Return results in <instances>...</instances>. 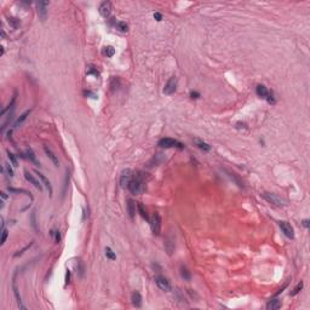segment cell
<instances>
[{"label":"cell","mask_w":310,"mask_h":310,"mask_svg":"<svg viewBox=\"0 0 310 310\" xmlns=\"http://www.w3.org/2000/svg\"><path fill=\"white\" fill-rule=\"evenodd\" d=\"M1 196H2V199H6L7 196H6V194L4 193V191H1Z\"/></svg>","instance_id":"obj_43"},{"label":"cell","mask_w":310,"mask_h":310,"mask_svg":"<svg viewBox=\"0 0 310 310\" xmlns=\"http://www.w3.org/2000/svg\"><path fill=\"white\" fill-rule=\"evenodd\" d=\"M132 177H133L132 171H131L130 168L124 170V171L121 172V176H120V186H121L122 188L127 187V186H129V183H130V181L132 179Z\"/></svg>","instance_id":"obj_9"},{"label":"cell","mask_w":310,"mask_h":310,"mask_svg":"<svg viewBox=\"0 0 310 310\" xmlns=\"http://www.w3.org/2000/svg\"><path fill=\"white\" fill-rule=\"evenodd\" d=\"M176 89H177V78L171 77L170 80L166 82L165 87H164V93L165 95H172V93H175Z\"/></svg>","instance_id":"obj_7"},{"label":"cell","mask_w":310,"mask_h":310,"mask_svg":"<svg viewBox=\"0 0 310 310\" xmlns=\"http://www.w3.org/2000/svg\"><path fill=\"white\" fill-rule=\"evenodd\" d=\"M256 92L262 98H266V96L269 95V91H268V89H266L264 85H258L257 89H256Z\"/></svg>","instance_id":"obj_17"},{"label":"cell","mask_w":310,"mask_h":310,"mask_svg":"<svg viewBox=\"0 0 310 310\" xmlns=\"http://www.w3.org/2000/svg\"><path fill=\"white\" fill-rule=\"evenodd\" d=\"M137 210H138L139 214H141V217H142L143 219H145L147 222H150V219H149V216H148V212H147V210L144 209V206L142 205V204H137Z\"/></svg>","instance_id":"obj_20"},{"label":"cell","mask_w":310,"mask_h":310,"mask_svg":"<svg viewBox=\"0 0 310 310\" xmlns=\"http://www.w3.org/2000/svg\"><path fill=\"white\" fill-rule=\"evenodd\" d=\"M129 190L132 194H141L144 190V176L141 172H137V175L134 173L132 179L130 181L129 186H127Z\"/></svg>","instance_id":"obj_1"},{"label":"cell","mask_w":310,"mask_h":310,"mask_svg":"<svg viewBox=\"0 0 310 310\" xmlns=\"http://www.w3.org/2000/svg\"><path fill=\"white\" fill-rule=\"evenodd\" d=\"M5 166L7 167V173H9V176H10V177H12V176H13V171H12V168L9 166L7 164H5Z\"/></svg>","instance_id":"obj_39"},{"label":"cell","mask_w":310,"mask_h":310,"mask_svg":"<svg viewBox=\"0 0 310 310\" xmlns=\"http://www.w3.org/2000/svg\"><path fill=\"white\" fill-rule=\"evenodd\" d=\"M85 96H91V98H97V96L91 91H85Z\"/></svg>","instance_id":"obj_38"},{"label":"cell","mask_w":310,"mask_h":310,"mask_svg":"<svg viewBox=\"0 0 310 310\" xmlns=\"http://www.w3.org/2000/svg\"><path fill=\"white\" fill-rule=\"evenodd\" d=\"M100 13L104 17V18H108L109 16L111 15V10H113V5H111L110 1H103L102 4L100 5Z\"/></svg>","instance_id":"obj_10"},{"label":"cell","mask_w":310,"mask_h":310,"mask_svg":"<svg viewBox=\"0 0 310 310\" xmlns=\"http://www.w3.org/2000/svg\"><path fill=\"white\" fill-rule=\"evenodd\" d=\"M131 300H132V304L136 308H141L142 307V296L138 292H133Z\"/></svg>","instance_id":"obj_15"},{"label":"cell","mask_w":310,"mask_h":310,"mask_svg":"<svg viewBox=\"0 0 310 310\" xmlns=\"http://www.w3.org/2000/svg\"><path fill=\"white\" fill-rule=\"evenodd\" d=\"M190 97H191V98H199L200 93H198V92H191V93H190Z\"/></svg>","instance_id":"obj_40"},{"label":"cell","mask_w":310,"mask_h":310,"mask_svg":"<svg viewBox=\"0 0 310 310\" xmlns=\"http://www.w3.org/2000/svg\"><path fill=\"white\" fill-rule=\"evenodd\" d=\"M302 288H303V282H299L298 285H297V286L294 287V289H293V292H292L291 294H292V296H296L297 293H299V291H300Z\"/></svg>","instance_id":"obj_30"},{"label":"cell","mask_w":310,"mask_h":310,"mask_svg":"<svg viewBox=\"0 0 310 310\" xmlns=\"http://www.w3.org/2000/svg\"><path fill=\"white\" fill-rule=\"evenodd\" d=\"M127 212H129L130 218L133 219L134 216H136V202H134L132 199L127 200Z\"/></svg>","instance_id":"obj_13"},{"label":"cell","mask_w":310,"mask_h":310,"mask_svg":"<svg viewBox=\"0 0 310 310\" xmlns=\"http://www.w3.org/2000/svg\"><path fill=\"white\" fill-rule=\"evenodd\" d=\"M266 101H268L269 103H271V104H274V103H275V100H274L273 93H270V92H269V95L266 96Z\"/></svg>","instance_id":"obj_33"},{"label":"cell","mask_w":310,"mask_h":310,"mask_svg":"<svg viewBox=\"0 0 310 310\" xmlns=\"http://www.w3.org/2000/svg\"><path fill=\"white\" fill-rule=\"evenodd\" d=\"M31 246H32V244H29V245H28V246H26V247H24L23 250H21V251H18V253H15V255H13V256H15V257H18V256H21V255H22V253H23V252H24L26 250H28V248H29Z\"/></svg>","instance_id":"obj_34"},{"label":"cell","mask_w":310,"mask_h":310,"mask_svg":"<svg viewBox=\"0 0 310 310\" xmlns=\"http://www.w3.org/2000/svg\"><path fill=\"white\" fill-rule=\"evenodd\" d=\"M181 275L182 277L184 279V280H187V281H190L191 280V274H190V271L188 270V268L184 265L181 266Z\"/></svg>","instance_id":"obj_22"},{"label":"cell","mask_w":310,"mask_h":310,"mask_svg":"<svg viewBox=\"0 0 310 310\" xmlns=\"http://www.w3.org/2000/svg\"><path fill=\"white\" fill-rule=\"evenodd\" d=\"M262 198L264 200H266L269 204H273V205H275L277 207H282V206H285L286 205V200H284L281 196H279L276 194H274V193H263L262 194Z\"/></svg>","instance_id":"obj_2"},{"label":"cell","mask_w":310,"mask_h":310,"mask_svg":"<svg viewBox=\"0 0 310 310\" xmlns=\"http://www.w3.org/2000/svg\"><path fill=\"white\" fill-rule=\"evenodd\" d=\"M7 235H9V232L4 229L2 232H1V239H0V244L1 245L5 244V241H6V239H7Z\"/></svg>","instance_id":"obj_29"},{"label":"cell","mask_w":310,"mask_h":310,"mask_svg":"<svg viewBox=\"0 0 310 310\" xmlns=\"http://www.w3.org/2000/svg\"><path fill=\"white\" fill-rule=\"evenodd\" d=\"M194 143L196 144V147L201 149V150H204V152H210L211 150V145L210 144H207L206 142H202V141H200V139H194Z\"/></svg>","instance_id":"obj_19"},{"label":"cell","mask_w":310,"mask_h":310,"mask_svg":"<svg viewBox=\"0 0 310 310\" xmlns=\"http://www.w3.org/2000/svg\"><path fill=\"white\" fill-rule=\"evenodd\" d=\"M69 280H70V271H69V270H67V274H66V284H69Z\"/></svg>","instance_id":"obj_41"},{"label":"cell","mask_w":310,"mask_h":310,"mask_svg":"<svg viewBox=\"0 0 310 310\" xmlns=\"http://www.w3.org/2000/svg\"><path fill=\"white\" fill-rule=\"evenodd\" d=\"M29 114H31V110L24 111V113H23L22 115H21V116H20L18 119H17V121L15 122V127H18V125H21V124H22V122L24 121L26 119H27V116H28Z\"/></svg>","instance_id":"obj_24"},{"label":"cell","mask_w":310,"mask_h":310,"mask_svg":"<svg viewBox=\"0 0 310 310\" xmlns=\"http://www.w3.org/2000/svg\"><path fill=\"white\" fill-rule=\"evenodd\" d=\"M106 256H107L109 259H111V261H114V259L116 258V256H115V253L111 251L110 247H106Z\"/></svg>","instance_id":"obj_28"},{"label":"cell","mask_w":310,"mask_h":310,"mask_svg":"<svg viewBox=\"0 0 310 310\" xmlns=\"http://www.w3.org/2000/svg\"><path fill=\"white\" fill-rule=\"evenodd\" d=\"M154 18L156 21H161L162 20V16H161V13H159V12H155L154 13Z\"/></svg>","instance_id":"obj_37"},{"label":"cell","mask_w":310,"mask_h":310,"mask_svg":"<svg viewBox=\"0 0 310 310\" xmlns=\"http://www.w3.org/2000/svg\"><path fill=\"white\" fill-rule=\"evenodd\" d=\"M12 288H13V294H15V298L17 300V304L20 307V309H26V307L23 305L22 303V298L20 296V292H18V288H17V285H16V277H13V285H12Z\"/></svg>","instance_id":"obj_11"},{"label":"cell","mask_w":310,"mask_h":310,"mask_svg":"<svg viewBox=\"0 0 310 310\" xmlns=\"http://www.w3.org/2000/svg\"><path fill=\"white\" fill-rule=\"evenodd\" d=\"M155 284L157 285V287L160 288V289H162L165 292H168L171 289V284H170V281L165 276H161V275L155 276Z\"/></svg>","instance_id":"obj_6"},{"label":"cell","mask_w":310,"mask_h":310,"mask_svg":"<svg viewBox=\"0 0 310 310\" xmlns=\"http://www.w3.org/2000/svg\"><path fill=\"white\" fill-rule=\"evenodd\" d=\"M7 157H9V160L11 161V164L13 165L15 167L18 166V161H17V157H16V155L11 153V152H7Z\"/></svg>","instance_id":"obj_25"},{"label":"cell","mask_w":310,"mask_h":310,"mask_svg":"<svg viewBox=\"0 0 310 310\" xmlns=\"http://www.w3.org/2000/svg\"><path fill=\"white\" fill-rule=\"evenodd\" d=\"M49 1H39L36 2V11H38V15H39V18L41 21H45L46 17H47V6H49Z\"/></svg>","instance_id":"obj_5"},{"label":"cell","mask_w":310,"mask_h":310,"mask_svg":"<svg viewBox=\"0 0 310 310\" xmlns=\"http://www.w3.org/2000/svg\"><path fill=\"white\" fill-rule=\"evenodd\" d=\"M115 27H116L120 32H122V33L129 32V26H127V23L126 22H122V21H120V22H116L115 23Z\"/></svg>","instance_id":"obj_23"},{"label":"cell","mask_w":310,"mask_h":310,"mask_svg":"<svg viewBox=\"0 0 310 310\" xmlns=\"http://www.w3.org/2000/svg\"><path fill=\"white\" fill-rule=\"evenodd\" d=\"M87 74H93V75H96V77H98V72L95 69V67H92V66H90L89 67V69H87Z\"/></svg>","instance_id":"obj_31"},{"label":"cell","mask_w":310,"mask_h":310,"mask_svg":"<svg viewBox=\"0 0 310 310\" xmlns=\"http://www.w3.org/2000/svg\"><path fill=\"white\" fill-rule=\"evenodd\" d=\"M279 227L281 229V232H284V235L288 237V239H294V230L292 228V225L288 222H279Z\"/></svg>","instance_id":"obj_4"},{"label":"cell","mask_w":310,"mask_h":310,"mask_svg":"<svg viewBox=\"0 0 310 310\" xmlns=\"http://www.w3.org/2000/svg\"><path fill=\"white\" fill-rule=\"evenodd\" d=\"M27 154H28V159H31V160L33 161V162L35 164V165H36V166H40V164H39V162L36 161V159H35V155H34V153L32 152V150H31V149H28V150H27Z\"/></svg>","instance_id":"obj_27"},{"label":"cell","mask_w":310,"mask_h":310,"mask_svg":"<svg viewBox=\"0 0 310 310\" xmlns=\"http://www.w3.org/2000/svg\"><path fill=\"white\" fill-rule=\"evenodd\" d=\"M103 54L107 56V57H113L114 54H115V50H114V47H113V46H107V47H104Z\"/></svg>","instance_id":"obj_26"},{"label":"cell","mask_w":310,"mask_h":310,"mask_svg":"<svg viewBox=\"0 0 310 310\" xmlns=\"http://www.w3.org/2000/svg\"><path fill=\"white\" fill-rule=\"evenodd\" d=\"M281 308V302L279 299H270L269 303L266 304V309L268 310H276Z\"/></svg>","instance_id":"obj_16"},{"label":"cell","mask_w":310,"mask_h":310,"mask_svg":"<svg viewBox=\"0 0 310 310\" xmlns=\"http://www.w3.org/2000/svg\"><path fill=\"white\" fill-rule=\"evenodd\" d=\"M35 173L38 175V177L41 179V182H43V184H44L46 188L49 189V193H50V195H52V187H51V183H50V181L47 179V178L45 177L43 173H40V172H38V171H35Z\"/></svg>","instance_id":"obj_14"},{"label":"cell","mask_w":310,"mask_h":310,"mask_svg":"<svg viewBox=\"0 0 310 310\" xmlns=\"http://www.w3.org/2000/svg\"><path fill=\"white\" fill-rule=\"evenodd\" d=\"M52 234H55L56 242H59V240H61V235H59V232H51V235H52Z\"/></svg>","instance_id":"obj_35"},{"label":"cell","mask_w":310,"mask_h":310,"mask_svg":"<svg viewBox=\"0 0 310 310\" xmlns=\"http://www.w3.org/2000/svg\"><path fill=\"white\" fill-rule=\"evenodd\" d=\"M303 225H304L305 228H309V221H308V219H304V221H303Z\"/></svg>","instance_id":"obj_42"},{"label":"cell","mask_w":310,"mask_h":310,"mask_svg":"<svg viewBox=\"0 0 310 310\" xmlns=\"http://www.w3.org/2000/svg\"><path fill=\"white\" fill-rule=\"evenodd\" d=\"M24 177H26V179H27L28 182H31V183H32V184H33V186L36 189H39V190H43L41 183H40L39 181H36V179H35V178H34L33 176H32V175H31V173L28 172V171H24Z\"/></svg>","instance_id":"obj_12"},{"label":"cell","mask_w":310,"mask_h":310,"mask_svg":"<svg viewBox=\"0 0 310 310\" xmlns=\"http://www.w3.org/2000/svg\"><path fill=\"white\" fill-rule=\"evenodd\" d=\"M173 241H175V240H173L171 236H168L166 239L165 247H166L167 253H168V255H172V252H173V250H175V242H173Z\"/></svg>","instance_id":"obj_18"},{"label":"cell","mask_w":310,"mask_h":310,"mask_svg":"<svg viewBox=\"0 0 310 310\" xmlns=\"http://www.w3.org/2000/svg\"><path fill=\"white\" fill-rule=\"evenodd\" d=\"M78 264H79V268H78V271H79V274H80V277L84 275V265H82V262L81 261H79L78 262Z\"/></svg>","instance_id":"obj_32"},{"label":"cell","mask_w":310,"mask_h":310,"mask_svg":"<svg viewBox=\"0 0 310 310\" xmlns=\"http://www.w3.org/2000/svg\"><path fill=\"white\" fill-rule=\"evenodd\" d=\"M159 145L161 148H173V147L179 148V149L184 148L183 144L181 143V142H178V141H176V139H173V138H162V139L159 141Z\"/></svg>","instance_id":"obj_3"},{"label":"cell","mask_w":310,"mask_h":310,"mask_svg":"<svg viewBox=\"0 0 310 310\" xmlns=\"http://www.w3.org/2000/svg\"><path fill=\"white\" fill-rule=\"evenodd\" d=\"M44 150H45V153H46V155L50 157V160L54 162V165H55V166H58V159H57V156H56L47 147H44Z\"/></svg>","instance_id":"obj_21"},{"label":"cell","mask_w":310,"mask_h":310,"mask_svg":"<svg viewBox=\"0 0 310 310\" xmlns=\"http://www.w3.org/2000/svg\"><path fill=\"white\" fill-rule=\"evenodd\" d=\"M236 127L237 129H247V125L245 124V122H236Z\"/></svg>","instance_id":"obj_36"},{"label":"cell","mask_w":310,"mask_h":310,"mask_svg":"<svg viewBox=\"0 0 310 310\" xmlns=\"http://www.w3.org/2000/svg\"><path fill=\"white\" fill-rule=\"evenodd\" d=\"M150 228L153 234L157 235L160 232V228H161V219H160V214L157 212H155L153 216V219L150 221Z\"/></svg>","instance_id":"obj_8"}]
</instances>
